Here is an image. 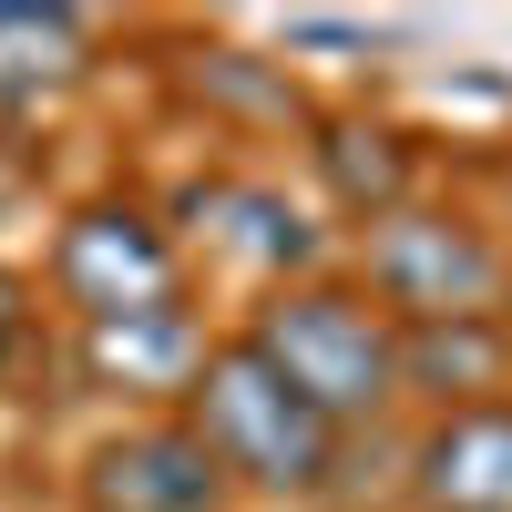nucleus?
Wrapping results in <instances>:
<instances>
[{"instance_id": "3", "label": "nucleus", "mask_w": 512, "mask_h": 512, "mask_svg": "<svg viewBox=\"0 0 512 512\" xmlns=\"http://www.w3.org/2000/svg\"><path fill=\"white\" fill-rule=\"evenodd\" d=\"M379 287H390L400 308H420V318H482V297H492V256H482L472 236H451V226L400 216L390 236H379Z\"/></svg>"}, {"instance_id": "5", "label": "nucleus", "mask_w": 512, "mask_h": 512, "mask_svg": "<svg viewBox=\"0 0 512 512\" xmlns=\"http://www.w3.org/2000/svg\"><path fill=\"white\" fill-rule=\"evenodd\" d=\"M103 472H113L103 492L134 502V512H205V502H216V451H205V441H175V431L113 451Z\"/></svg>"}, {"instance_id": "6", "label": "nucleus", "mask_w": 512, "mask_h": 512, "mask_svg": "<svg viewBox=\"0 0 512 512\" xmlns=\"http://www.w3.org/2000/svg\"><path fill=\"white\" fill-rule=\"evenodd\" d=\"M0 297H11V287H0ZM0 338H11V308H0Z\"/></svg>"}, {"instance_id": "1", "label": "nucleus", "mask_w": 512, "mask_h": 512, "mask_svg": "<svg viewBox=\"0 0 512 512\" xmlns=\"http://www.w3.org/2000/svg\"><path fill=\"white\" fill-rule=\"evenodd\" d=\"M256 359H267L318 420L369 410L379 390H390V338H379V318L359 308V297H287V308L267 318V349Z\"/></svg>"}, {"instance_id": "4", "label": "nucleus", "mask_w": 512, "mask_h": 512, "mask_svg": "<svg viewBox=\"0 0 512 512\" xmlns=\"http://www.w3.org/2000/svg\"><path fill=\"white\" fill-rule=\"evenodd\" d=\"M420 492L441 512H512V410L451 420V431L420 451Z\"/></svg>"}, {"instance_id": "2", "label": "nucleus", "mask_w": 512, "mask_h": 512, "mask_svg": "<svg viewBox=\"0 0 512 512\" xmlns=\"http://www.w3.org/2000/svg\"><path fill=\"white\" fill-rule=\"evenodd\" d=\"M318 441H328V420L297 400L267 359H216V379H205V451H216L226 472L308 482L318 472Z\"/></svg>"}]
</instances>
